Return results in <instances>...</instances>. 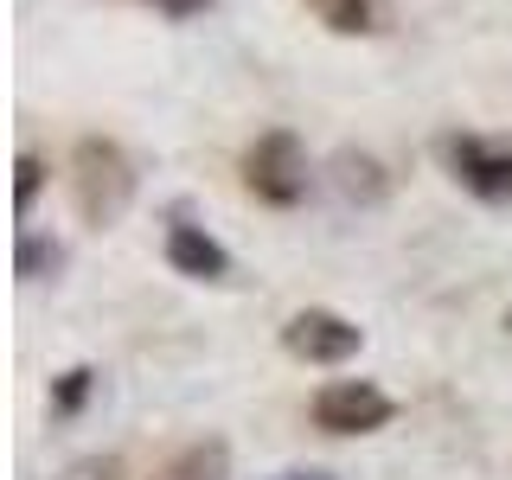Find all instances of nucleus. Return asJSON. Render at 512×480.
<instances>
[{"label":"nucleus","instance_id":"1","mask_svg":"<svg viewBox=\"0 0 512 480\" xmlns=\"http://www.w3.org/2000/svg\"><path fill=\"white\" fill-rule=\"evenodd\" d=\"M135 192H141V173H135V160H128L122 141L77 135V148H71V205H77V218H84L90 231L122 224L128 205H135Z\"/></svg>","mask_w":512,"mask_h":480},{"label":"nucleus","instance_id":"2","mask_svg":"<svg viewBox=\"0 0 512 480\" xmlns=\"http://www.w3.org/2000/svg\"><path fill=\"white\" fill-rule=\"evenodd\" d=\"M244 192L256 205H276V212H288V205L308 199V148H301L288 128H269V135H256L244 148Z\"/></svg>","mask_w":512,"mask_h":480},{"label":"nucleus","instance_id":"3","mask_svg":"<svg viewBox=\"0 0 512 480\" xmlns=\"http://www.w3.org/2000/svg\"><path fill=\"white\" fill-rule=\"evenodd\" d=\"M308 416H314L320 436H372V429H384L397 416V404L378 391L372 378H333V384L314 391Z\"/></svg>","mask_w":512,"mask_h":480},{"label":"nucleus","instance_id":"4","mask_svg":"<svg viewBox=\"0 0 512 480\" xmlns=\"http://www.w3.org/2000/svg\"><path fill=\"white\" fill-rule=\"evenodd\" d=\"M442 160L474 199L506 205L512 199V141H487V135H442Z\"/></svg>","mask_w":512,"mask_h":480},{"label":"nucleus","instance_id":"5","mask_svg":"<svg viewBox=\"0 0 512 480\" xmlns=\"http://www.w3.org/2000/svg\"><path fill=\"white\" fill-rule=\"evenodd\" d=\"M359 346H365V333L333 308H301L282 320V352L301 365H346Z\"/></svg>","mask_w":512,"mask_h":480},{"label":"nucleus","instance_id":"6","mask_svg":"<svg viewBox=\"0 0 512 480\" xmlns=\"http://www.w3.org/2000/svg\"><path fill=\"white\" fill-rule=\"evenodd\" d=\"M167 263L180 269V276H192V282H224L231 276V250H224L205 224H173L167 231Z\"/></svg>","mask_w":512,"mask_h":480},{"label":"nucleus","instance_id":"7","mask_svg":"<svg viewBox=\"0 0 512 480\" xmlns=\"http://www.w3.org/2000/svg\"><path fill=\"white\" fill-rule=\"evenodd\" d=\"M327 180H333V192H340L346 205H384L391 199V173H384V160L365 154V148H340L327 160Z\"/></svg>","mask_w":512,"mask_h":480},{"label":"nucleus","instance_id":"8","mask_svg":"<svg viewBox=\"0 0 512 480\" xmlns=\"http://www.w3.org/2000/svg\"><path fill=\"white\" fill-rule=\"evenodd\" d=\"M148 480H231V442H224V436L180 442V448H173V455L160 461Z\"/></svg>","mask_w":512,"mask_h":480},{"label":"nucleus","instance_id":"9","mask_svg":"<svg viewBox=\"0 0 512 480\" xmlns=\"http://www.w3.org/2000/svg\"><path fill=\"white\" fill-rule=\"evenodd\" d=\"M308 13L340 39H372L391 26V0H308Z\"/></svg>","mask_w":512,"mask_h":480},{"label":"nucleus","instance_id":"10","mask_svg":"<svg viewBox=\"0 0 512 480\" xmlns=\"http://www.w3.org/2000/svg\"><path fill=\"white\" fill-rule=\"evenodd\" d=\"M13 269H20V282H52L64 269V244H58V237H39V231H20Z\"/></svg>","mask_w":512,"mask_h":480},{"label":"nucleus","instance_id":"11","mask_svg":"<svg viewBox=\"0 0 512 480\" xmlns=\"http://www.w3.org/2000/svg\"><path fill=\"white\" fill-rule=\"evenodd\" d=\"M90 391H96V365H71V372H58L52 384V416H77L90 404Z\"/></svg>","mask_w":512,"mask_h":480},{"label":"nucleus","instance_id":"12","mask_svg":"<svg viewBox=\"0 0 512 480\" xmlns=\"http://www.w3.org/2000/svg\"><path fill=\"white\" fill-rule=\"evenodd\" d=\"M39 186H45V160H39V154H20V160H13V205H20V212H32Z\"/></svg>","mask_w":512,"mask_h":480},{"label":"nucleus","instance_id":"13","mask_svg":"<svg viewBox=\"0 0 512 480\" xmlns=\"http://www.w3.org/2000/svg\"><path fill=\"white\" fill-rule=\"evenodd\" d=\"M58 480H122V455H84V461H71Z\"/></svg>","mask_w":512,"mask_h":480},{"label":"nucleus","instance_id":"14","mask_svg":"<svg viewBox=\"0 0 512 480\" xmlns=\"http://www.w3.org/2000/svg\"><path fill=\"white\" fill-rule=\"evenodd\" d=\"M148 7H160L167 20H192V13H205L212 0H148Z\"/></svg>","mask_w":512,"mask_h":480},{"label":"nucleus","instance_id":"15","mask_svg":"<svg viewBox=\"0 0 512 480\" xmlns=\"http://www.w3.org/2000/svg\"><path fill=\"white\" fill-rule=\"evenodd\" d=\"M276 480H327L320 468H295V474H276Z\"/></svg>","mask_w":512,"mask_h":480},{"label":"nucleus","instance_id":"16","mask_svg":"<svg viewBox=\"0 0 512 480\" xmlns=\"http://www.w3.org/2000/svg\"><path fill=\"white\" fill-rule=\"evenodd\" d=\"M506 327H512V314H506Z\"/></svg>","mask_w":512,"mask_h":480}]
</instances>
